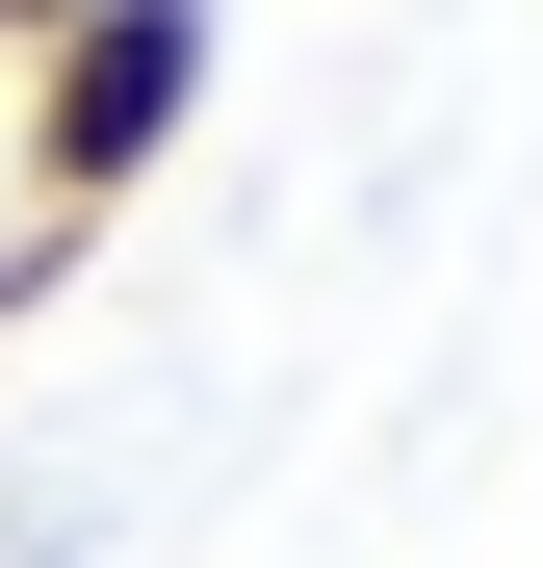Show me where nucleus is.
<instances>
[{"label":"nucleus","instance_id":"nucleus-1","mask_svg":"<svg viewBox=\"0 0 543 568\" xmlns=\"http://www.w3.org/2000/svg\"><path fill=\"white\" fill-rule=\"evenodd\" d=\"M181 130H208V0H104V27H52V52H27V233H104Z\"/></svg>","mask_w":543,"mask_h":568},{"label":"nucleus","instance_id":"nucleus-2","mask_svg":"<svg viewBox=\"0 0 543 568\" xmlns=\"http://www.w3.org/2000/svg\"><path fill=\"white\" fill-rule=\"evenodd\" d=\"M52 27H104V0H0V78H27V52H52Z\"/></svg>","mask_w":543,"mask_h":568}]
</instances>
